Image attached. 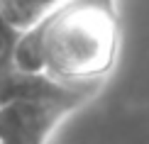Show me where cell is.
Wrapping results in <instances>:
<instances>
[{
    "label": "cell",
    "instance_id": "obj_1",
    "mask_svg": "<svg viewBox=\"0 0 149 144\" xmlns=\"http://www.w3.org/2000/svg\"><path fill=\"white\" fill-rule=\"evenodd\" d=\"M17 59L22 71L47 73L59 90L83 95L115 56L117 29L105 5L73 3L54 10L37 29H22Z\"/></svg>",
    "mask_w": 149,
    "mask_h": 144
},
{
    "label": "cell",
    "instance_id": "obj_2",
    "mask_svg": "<svg viewBox=\"0 0 149 144\" xmlns=\"http://www.w3.org/2000/svg\"><path fill=\"white\" fill-rule=\"evenodd\" d=\"M81 95H24L0 105V144H47L64 112Z\"/></svg>",
    "mask_w": 149,
    "mask_h": 144
}]
</instances>
